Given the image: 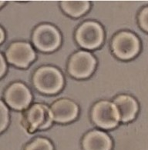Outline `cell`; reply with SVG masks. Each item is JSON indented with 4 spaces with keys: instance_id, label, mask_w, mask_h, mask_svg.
Wrapping results in <instances>:
<instances>
[{
    "instance_id": "obj_1",
    "label": "cell",
    "mask_w": 148,
    "mask_h": 150,
    "mask_svg": "<svg viewBox=\"0 0 148 150\" xmlns=\"http://www.w3.org/2000/svg\"><path fill=\"white\" fill-rule=\"evenodd\" d=\"M36 88L43 93L55 94L61 90L63 86V78L59 70L53 67H42L33 76Z\"/></svg>"
},
{
    "instance_id": "obj_2",
    "label": "cell",
    "mask_w": 148,
    "mask_h": 150,
    "mask_svg": "<svg viewBox=\"0 0 148 150\" xmlns=\"http://www.w3.org/2000/svg\"><path fill=\"white\" fill-rule=\"evenodd\" d=\"M140 40L134 33L120 32L112 41L113 53L120 59L128 60L135 57L140 52Z\"/></svg>"
},
{
    "instance_id": "obj_3",
    "label": "cell",
    "mask_w": 148,
    "mask_h": 150,
    "mask_svg": "<svg viewBox=\"0 0 148 150\" xmlns=\"http://www.w3.org/2000/svg\"><path fill=\"white\" fill-rule=\"evenodd\" d=\"M92 119L94 123L104 129L116 127L120 121V115L113 103L102 101L94 105L92 111Z\"/></svg>"
},
{
    "instance_id": "obj_4",
    "label": "cell",
    "mask_w": 148,
    "mask_h": 150,
    "mask_svg": "<svg viewBox=\"0 0 148 150\" xmlns=\"http://www.w3.org/2000/svg\"><path fill=\"white\" fill-rule=\"evenodd\" d=\"M76 38L79 45L82 47L87 50H94L103 42V29L98 23L86 22L77 29Z\"/></svg>"
},
{
    "instance_id": "obj_5",
    "label": "cell",
    "mask_w": 148,
    "mask_h": 150,
    "mask_svg": "<svg viewBox=\"0 0 148 150\" xmlns=\"http://www.w3.org/2000/svg\"><path fill=\"white\" fill-rule=\"evenodd\" d=\"M33 44L42 52H52L60 44V35L55 27L42 25L37 27L33 36Z\"/></svg>"
},
{
    "instance_id": "obj_6",
    "label": "cell",
    "mask_w": 148,
    "mask_h": 150,
    "mask_svg": "<svg viewBox=\"0 0 148 150\" xmlns=\"http://www.w3.org/2000/svg\"><path fill=\"white\" fill-rule=\"evenodd\" d=\"M96 60L90 53L80 51L71 57L69 62V72L78 79L86 78L93 72Z\"/></svg>"
},
{
    "instance_id": "obj_7",
    "label": "cell",
    "mask_w": 148,
    "mask_h": 150,
    "mask_svg": "<svg viewBox=\"0 0 148 150\" xmlns=\"http://www.w3.org/2000/svg\"><path fill=\"white\" fill-rule=\"evenodd\" d=\"M53 120L51 111L46 105H34L25 115V125L29 132L46 129Z\"/></svg>"
},
{
    "instance_id": "obj_8",
    "label": "cell",
    "mask_w": 148,
    "mask_h": 150,
    "mask_svg": "<svg viewBox=\"0 0 148 150\" xmlns=\"http://www.w3.org/2000/svg\"><path fill=\"white\" fill-rule=\"evenodd\" d=\"M9 62L17 67L26 68L35 59V52L31 45L26 42H14L6 51Z\"/></svg>"
},
{
    "instance_id": "obj_9",
    "label": "cell",
    "mask_w": 148,
    "mask_h": 150,
    "mask_svg": "<svg viewBox=\"0 0 148 150\" xmlns=\"http://www.w3.org/2000/svg\"><path fill=\"white\" fill-rule=\"evenodd\" d=\"M5 99L6 103L12 109L22 110L29 105L32 95L25 85L16 82L7 88L5 93Z\"/></svg>"
},
{
    "instance_id": "obj_10",
    "label": "cell",
    "mask_w": 148,
    "mask_h": 150,
    "mask_svg": "<svg viewBox=\"0 0 148 150\" xmlns=\"http://www.w3.org/2000/svg\"><path fill=\"white\" fill-rule=\"evenodd\" d=\"M78 107L68 99H61L54 103L51 109L52 118L57 122L66 123L73 121L77 116Z\"/></svg>"
},
{
    "instance_id": "obj_11",
    "label": "cell",
    "mask_w": 148,
    "mask_h": 150,
    "mask_svg": "<svg viewBox=\"0 0 148 150\" xmlns=\"http://www.w3.org/2000/svg\"><path fill=\"white\" fill-rule=\"evenodd\" d=\"M115 106L119 113L120 120L123 122L132 121L138 112V104L135 99L128 95H120L114 99Z\"/></svg>"
},
{
    "instance_id": "obj_12",
    "label": "cell",
    "mask_w": 148,
    "mask_h": 150,
    "mask_svg": "<svg viewBox=\"0 0 148 150\" xmlns=\"http://www.w3.org/2000/svg\"><path fill=\"white\" fill-rule=\"evenodd\" d=\"M84 150H110L112 141L105 132L92 131L86 134L83 140Z\"/></svg>"
},
{
    "instance_id": "obj_13",
    "label": "cell",
    "mask_w": 148,
    "mask_h": 150,
    "mask_svg": "<svg viewBox=\"0 0 148 150\" xmlns=\"http://www.w3.org/2000/svg\"><path fill=\"white\" fill-rule=\"evenodd\" d=\"M61 6L68 15L79 17L88 10L90 3L86 1H63L61 2Z\"/></svg>"
},
{
    "instance_id": "obj_14",
    "label": "cell",
    "mask_w": 148,
    "mask_h": 150,
    "mask_svg": "<svg viewBox=\"0 0 148 150\" xmlns=\"http://www.w3.org/2000/svg\"><path fill=\"white\" fill-rule=\"evenodd\" d=\"M25 150H53V148L46 139L36 138L26 146Z\"/></svg>"
},
{
    "instance_id": "obj_15",
    "label": "cell",
    "mask_w": 148,
    "mask_h": 150,
    "mask_svg": "<svg viewBox=\"0 0 148 150\" xmlns=\"http://www.w3.org/2000/svg\"><path fill=\"white\" fill-rule=\"evenodd\" d=\"M9 123V110L4 103L0 101V133L4 131Z\"/></svg>"
},
{
    "instance_id": "obj_16",
    "label": "cell",
    "mask_w": 148,
    "mask_h": 150,
    "mask_svg": "<svg viewBox=\"0 0 148 150\" xmlns=\"http://www.w3.org/2000/svg\"><path fill=\"white\" fill-rule=\"evenodd\" d=\"M138 21L141 29L148 33V6L145 7L140 11L138 16Z\"/></svg>"
},
{
    "instance_id": "obj_17",
    "label": "cell",
    "mask_w": 148,
    "mask_h": 150,
    "mask_svg": "<svg viewBox=\"0 0 148 150\" xmlns=\"http://www.w3.org/2000/svg\"><path fill=\"white\" fill-rule=\"evenodd\" d=\"M6 70V64L4 58L0 54V78L3 76Z\"/></svg>"
},
{
    "instance_id": "obj_18",
    "label": "cell",
    "mask_w": 148,
    "mask_h": 150,
    "mask_svg": "<svg viewBox=\"0 0 148 150\" xmlns=\"http://www.w3.org/2000/svg\"><path fill=\"white\" fill-rule=\"evenodd\" d=\"M4 39H5L4 31H3L2 28L0 27V44L2 43V42L4 41Z\"/></svg>"
},
{
    "instance_id": "obj_19",
    "label": "cell",
    "mask_w": 148,
    "mask_h": 150,
    "mask_svg": "<svg viewBox=\"0 0 148 150\" xmlns=\"http://www.w3.org/2000/svg\"><path fill=\"white\" fill-rule=\"evenodd\" d=\"M4 2H3V1H0V7L2 6V5L4 4Z\"/></svg>"
}]
</instances>
